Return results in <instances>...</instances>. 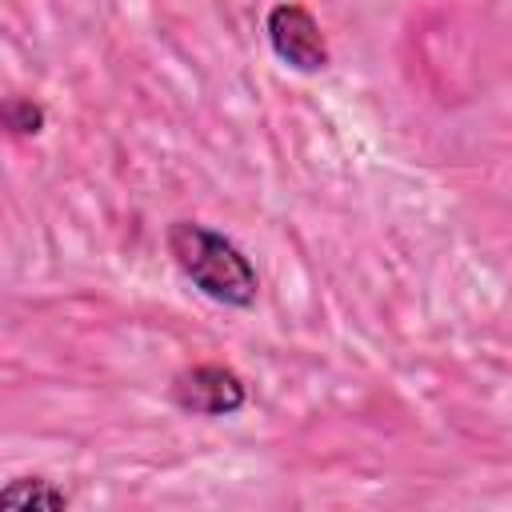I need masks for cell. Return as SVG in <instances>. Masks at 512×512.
<instances>
[{
  "label": "cell",
  "instance_id": "obj_1",
  "mask_svg": "<svg viewBox=\"0 0 512 512\" xmlns=\"http://www.w3.org/2000/svg\"><path fill=\"white\" fill-rule=\"evenodd\" d=\"M168 252L176 268L216 304L228 308H252L260 296L256 264L220 232L196 224V220H172L168 224Z\"/></svg>",
  "mask_w": 512,
  "mask_h": 512
},
{
  "label": "cell",
  "instance_id": "obj_2",
  "mask_svg": "<svg viewBox=\"0 0 512 512\" xmlns=\"http://www.w3.org/2000/svg\"><path fill=\"white\" fill-rule=\"evenodd\" d=\"M172 404L192 416H236L248 404L244 380L224 364H192L172 376Z\"/></svg>",
  "mask_w": 512,
  "mask_h": 512
},
{
  "label": "cell",
  "instance_id": "obj_3",
  "mask_svg": "<svg viewBox=\"0 0 512 512\" xmlns=\"http://www.w3.org/2000/svg\"><path fill=\"white\" fill-rule=\"evenodd\" d=\"M268 44L276 60H284L296 72H324L328 68V40L316 24V16L304 4H276L264 20Z\"/></svg>",
  "mask_w": 512,
  "mask_h": 512
},
{
  "label": "cell",
  "instance_id": "obj_4",
  "mask_svg": "<svg viewBox=\"0 0 512 512\" xmlns=\"http://www.w3.org/2000/svg\"><path fill=\"white\" fill-rule=\"evenodd\" d=\"M0 504L4 508H44V512H60L68 508V496L60 488H52L48 480L40 476H24V480H12L4 492H0Z\"/></svg>",
  "mask_w": 512,
  "mask_h": 512
},
{
  "label": "cell",
  "instance_id": "obj_5",
  "mask_svg": "<svg viewBox=\"0 0 512 512\" xmlns=\"http://www.w3.org/2000/svg\"><path fill=\"white\" fill-rule=\"evenodd\" d=\"M4 124L16 136H36L44 128V108L28 96H12V100H4Z\"/></svg>",
  "mask_w": 512,
  "mask_h": 512
}]
</instances>
